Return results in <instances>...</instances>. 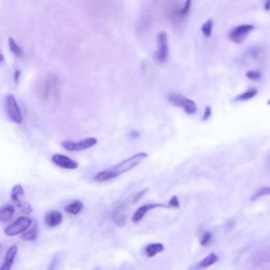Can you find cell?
<instances>
[{
	"label": "cell",
	"mask_w": 270,
	"mask_h": 270,
	"mask_svg": "<svg viewBox=\"0 0 270 270\" xmlns=\"http://www.w3.org/2000/svg\"><path fill=\"white\" fill-rule=\"evenodd\" d=\"M147 157H148V154L146 152H138L136 154H134L128 157V159L124 160L123 162L118 163L117 165H114V166H112L108 169H104L102 171H100L99 173L95 174L94 181L100 182V183L111 181V179H113L119 175L126 173V172L132 170L145 159H147Z\"/></svg>",
	"instance_id": "cell-1"
},
{
	"label": "cell",
	"mask_w": 270,
	"mask_h": 270,
	"mask_svg": "<svg viewBox=\"0 0 270 270\" xmlns=\"http://www.w3.org/2000/svg\"><path fill=\"white\" fill-rule=\"evenodd\" d=\"M38 96L44 107L52 109L57 106L61 100V79L57 74L51 73L41 81Z\"/></svg>",
	"instance_id": "cell-2"
},
{
	"label": "cell",
	"mask_w": 270,
	"mask_h": 270,
	"mask_svg": "<svg viewBox=\"0 0 270 270\" xmlns=\"http://www.w3.org/2000/svg\"><path fill=\"white\" fill-rule=\"evenodd\" d=\"M4 109H5V113L11 122L18 125H20L22 122H24V115H22L19 104L13 94H9L5 97Z\"/></svg>",
	"instance_id": "cell-3"
},
{
	"label": "cell",
	"mask_w": 270,
	"mask_h": 270,
	"mask_svg": "<svg viewBox=\"0 0 270 270\" xmlns=\"http://www.w3.org/2000/svg\"><path fill=\"white\" fill-rule=\"evenodd\" d=\"M167 99H168L169 102H171L172 104H173V106H175L177 108L183 109L188 115H193L198 112V107H197L196 101L190 100V99H187V97H185L183 95H179L176 93H170Z\"/></svg>",
	"instance_id": "cell-4"
},
{
	"label": "cell",
	"mask_w": 270,
	"mask_h": 270,
	"mask_svg": "<svg viewBox=\"0 0 270 270\" xmlns=\"http://www.w3.org/2000/svg\"><path fill=\"white\" fill-rule=\"evenodd\" d=\"M32 219H30L28 216H20L4 229V235L6 236H15L18 235H22L32 226Z\"/></svg>",
	"instance_id": "cell-5"
},
{
	"label": "cell",
	"mask_w": 270,
	"mask_h": 270,
	"mask_svg": "<svg viewBox=\"0 0 270 270\" xmlns=\"http://www.w3.org/2000/svg\"><path fill=\"white\" fill-rule=\"evenodd\" d=\"M11 200L15 204V206L20 209L21 211L27 213H31L33 211L32 206L26 201L25 190L20 184H17L13 187L11 192Z\"/></svg>",
	"instance_id": "cell-6"
},
{
	"label": "cell",
	"mask_w": 270,
	"mask_h": 270,
	"mask_svg": "<svg viewBox=\"0 0 270 270\" xmlns=\"http://www.w3.org/2000/svg\"><path fill=\"white\" fill-rule=\"evenodd\" d=\"M169 55L168 35L166 32H160L157 35V50L155 52V61L160 64L167 62Z\"/></svg>",
	"instance_id": "cell-7"
},
{
	"label": "cell",
	"mask_w": 270,
	"mask_h": 270,
	"mask_svg": "<svg viewBox=\"0 0 270 270\" xmlns=\"http://www.w3.org/2000/svg\"><path fill=\"white\" fill-rule=\"evenodd\" d=\"M97 144V138L95 137H88L85 139H81L79 141H73V140H66L63 141V148L70 152H77V151H84V150L90 149L94 147Z\"/></svg>",
	"instance_id": "cell-8"
},
{
	"label": "cell",
	"mask_w": 270,
	"mask_h": 270,
	"mask_svg": "<svg viewBox=\"0 0 270 270\" xmlns=\"http://www.w3.org/2000/svg\"><path fill=\"white\" fill-rule=\"evenodd\" d=\"M254 29H256V27H254L253 25L237 26L235 29L231 30V31L228 34V37H229V39L232 42L239 44V43H242L245 40L247 35L250 34Z\"/></svg>",
	"instance_id": "cell-9"
},
{
	"label": "cell",
	"mask_w": 270,
	"mask_h": 270,
	"mask_svg": "<svg viewBox=\"0 0 270 270\" xmlns=\"http://www.w3.org/2000/svg\"><path fill=\"white\" fill-rule=\"evenodd\" d=\"M52 162H53V164H55L56 166L67 170H75L78 168V163L76 161H74L71 157L64 154H53L52 155Z\"/></svg>",
	"instance_id": "cell-10"
},
{
	"label": "cell",
	"mask_w": 270,
	"mask_h": 270,
	"mask_svg": "<svg viewBox=\"0 0 270 270\" xmlns=\"http://www.w3.org/2000/svg\"><path fill=\"white\" fill-rule=\"evenodd\" d=\"M160 207H165V208H167L169 206H166L165 204H160V202H148V204H145V205H142L140 206L136 211L134 212L133 216H132V222L133 223H139L142 219H144V216L149 212V211H151V210L153 209H156V208H160Z\"/></svg>",
	"instance_id": "cell-11"
},
{
	"label": "cell",
	"mask_w": 270,
	"mask_h": 270,
	"mask_svg": "<svg viewBox=\"0 0 270 270\" xmlns=\"http://www.w3.org/2000/svg\"><path fill=\"white\" fill-rule=\"evenodd\" d=\"M17 253H18V247L16 245L9 247V249H7L5 252L3 263L1 266H0V270H11L14 264V261L17 257Z\"/></svg>",
	"instance_id": "cell-12"
},
{
	"label": "cell",
	"mask_w": 270,
	"mask_h": 270,
	"mask_svg": "<svg viewBox=\"0 0 270 270\" xmlns=\"http://www.w3.org/2000/svg\"><path fill=\"white\" fill-rule=\"evenodd\" d=\"M63 222V214L57 210H52L44 215V224L50 228H55Z\"/></svg>",
	"instance_id": "cell-13"
},
{
	"label": "cell",
	"mask_w": 270,
	"mask_h": 270,
	"mask_svg": "<svg viewBox=\"0 0 270 270\" xmlns=\"http://www.w3.org/2000/svg\"><path fill=\"white\" fill-rule=\"evenodd\" d=\"M15 214V208L11 204H6L0 207V222L5 223L10 221Z\"/></svg>",
	"instance_id": "cell-14"
},
{
	"label": "cell",
	"mask_w": 270,
	"mask_h": 270,
	"mask_svg": "<svg viewBox=\"0 0 270 270\" xmlns=\"http://www.w3.org/2000/svg\"><path fill=\"white\" fill-rule=\"evenodd\" d=\"M191 3H192V0H186L185 4L182 9H178V10L174 11L173 13H171L172 16H173V18L178 21L181 19H184L186 16H188V14L190 13Z\"/></svg>",
	"instance_id": "cell-15"
},
{
	"label": "cell",
	"mask_w": 270,
	"mask_h": 270,
	"mask_svg": "<svg viewBox=\"0 0 270 270\" xmlns=\"http://www.w3.org/2000/svg\"><path fill=\"white\" fill-rule=\"evenodd\" d=\"M113 221L119 227H123L127 223V216L125 213V206H119L113 213Z\"/></svg>",
	"instance_id": "cell-16"
},
{
	"label": "cell",
	"mask_w": 270,
	"mask_h": 270,
	"mask_svg": "<svg viewBox=\"0 0 270 270\" xmlns=\"http://www.w3.org/2000/svg\"><path fill=\"white\" fill-rule=\"evenodd\" d=\"M165 250V247L162 243H152L147 245L145 248V253L148 258H153Z\"/></svg>",
	"instance_id": "cell-17"
},
{
	"label": "cell",
	"mask_w": 270,
	"mask_h": 270,
	"mask_svg": "<svg viewBox=\"0 0 270 270\" xmlns=\"http://www.w3.org/2000/svg\"><path fill=\"white\" fill-rule=\"evenodd\" d=\"M37 236H38V225H37L36 222H33L32 226L22 234L21 238L27 242H32L34 239H36Z\"/></svg>",
	"instance_id": "cell-18"
},
{
	"label": "cell",
	"mask_w": 270,
	"mask_h": 270,
	"mask_svg": "<svg viewBox=\"0 0 270 270\" xmlns=\"http://www.w3.org/2000/svg\"><path fill=\"white\" fill-rule=\"evenodd\" d=\"M257 95H258V89L249 88L247 89L244 93L237 95L234 100V101H246L252 100L253 97H256Z\"/></svg>",
	"instance_id": "cell-19"
},
{
	"label": "cell",
	"mask_w": 270,
	"mask_h": 270,
	"mask_svg": "<svg viewBox=\"0 0 270 270\" xmlns=\"http://www.w3.org/2000/svg\"><path fill=\"white\" fill-rule=\"evenodd\" d=\"M84 209V204L80 201H74L72 202H70L69 205H67L65 207V211H67L68 213L70 214H73V215H76V214H79L81 210Z\"/></svg>",
	"instance_id": "cell-20"
},
{
	"label": "cell",
	"mask_w": 270,
	"mask_h": 270,
	"mask_svg": "<svg viewBox=\"0 0 270 270\" xmlns=\"http://www.w3.org/2000/svg\"><path fill=\"white\" fill-rule=\"evenodd\" d=\"M217 261H219V257H217L214 252H211L200 262L199 266L200 268H208L210 266L214 265Z\"/></svg>",
	"instance_id": "cell-21"
},
{
	"label": "cell",
	"mask_w": 270,
	"mask_h": 270,
	"mask_svg": "<svg viewBox=\"0 0 270 270\" xmlns=\"http://www.w3.org/2000/svg\"><path fill=\"white\" fill-rule=\"evenodd\" d=\"M7 43H9V47L12 53L17 56V57H22L24 56V51L19 47V44L14 40L13 37H9V40H7Z\"/></svg>",
	"instance_id": "cell-22"
},
{
	"label": "cell",
	"mask_w": 270,
	"mask_h": 270,
	"mask_svg": "<svg viewBox=\"0 0 270 270\" xmlns=\"http://www.w3.org/2000/svg\"><path fill=\"white\" fill-rule=\"evenodd\" d=\"M202 33L204 35L206 38H210L212 35V30H213V20L212 19H208L202 24Z\"/></svg>",
	"instance_id": "cell-23"
},
{
	"label": "cell",
	"mask_w": 270,
	"mask_h": 270,
	"mask_svg": "<svg viewBox=\"0 0 270 270\" xmlns=\"http://www.w3.org/2000/svg\"><path fill=\"white\" fill-rule=\"evenodd\" d=\"M265 196H270V187L269 186H266V187H262V188H260L256 193L253 194V196L251 197V201H256L260 198H263Z\"/></svg>",
	"instance_id": "cell-24"
},
{
	"label": "cell",
	"mask_w": 270,
	"mask_h": 270,
	"mask_svg": "<svg viewBox=\"0 0 270 270\" xmlns=\"http://www.w3.org/2000/svg\"><path fill=\"white\" fill-rule=\"evenodd\" d=\"M58 266H59V257L57 256V254H55V256L51 259L47 270H58Z\"/></svg>",
	"instance_id": "cell-25"
},
{
	"label": "cell",
	"mask_w": 270,
	"mask_h": 270,
	"mask_svg": "<svg viewBox=\"0 0 270 270\" xmlns=\"http://www.w3.org/2000/svg\"><path fill=\"white\" fill-rule=\"evenodd\" d=\"M246 77L247 78H249L250 80H254V81H257V80H260L262 78V74L260 71H248L246 73Z\"/></svg>",
	"instance_id": "cell-26"
},
{
	"label": "cell",
	"mask_w": 270,
	"mask_h": 270,
	"mask_svg": "<svg viewBox=\"0 0 270 270\" xmlns=\"http://www.w3.org/2000/svg\"><path fill=\"white\" fill-rule=\"evenodd\" d=\"M212 241V235L210 234V232H205L204 235H202L200 238V242L202 246H207L210 244V242Z\"/></svg>",
	"instance_id": "cell-27"
},
{
	"label": "cell",
	"mask_w": 270,
	"mask_h": 270,
	"mask_svg": "<svg viewBox=\"0 0 270 270\" xmlns=\"http://www.w3.org/2000/svg\"><path fill=\"white\" fill-rule=\"evenodd\" d=\"M169 207H172V208H179V206H181V204H179V201L177 199L176 196L172 197L169 201Z\"/></svg>",
	"instance_id": "cell-28"
},
{
	"label": "cell",
	"mask_w": 270,
	"mask_h": 270,
	"mask_svg": "<svg viewBox=\"0 0 270 270\" xmlns=\"http://www.w3.org/2000/svg\"><path fill=\"white\" fill-rule=\"evenodd\" d=\"M211 113H212V111H211V107H209L207 106L205 108V112H204V115H202V121H208V119L210 118V116H211Z\"/></svg>",
	"instance_id": "cell-29"
},
{
	"label": "cell",
	"mask_w": 270,
	"mask_h": 270,
	"mask_svg": "<svg viewBox=\"0 0 270 270\" xmlns=\"http://www.w3.org/2000/svg\"><path fill=\"white\" fill-rule=\"evenodd\" d=\"M148 190L147 189H144V190H142V191H140V192H138V193H136V194H135V196L133 197V200H132V202H133V204H135V202H138L142 197H144L145 196V193L147 192Z\"/></svg>",
	"instance_id": "cell-30"
},
{
	"label": "cell",
	"mask_w": 270,
	"mask_h": 270,
	"mask_svg": "<svg viewBox=\"0 0 270 270\" xmlns=\"http://www.w3.org/2000/svg\"><path fill=\"white\" fill-rule=\"evenodd\" d=\"M20 70H16L14 72V81H15V84H17V82L19 81V78H20Z\"/></svg>",
	"instance_id": "cell-31"
},
{
	"label": "cell",
	"mask_w": 270,
	"mask_h": 270,
	"mask_svg": "<svg viewBox=\"0 0 270 270\" xmlns=\"http://www.w3.org/2000/svg\"><path fill=\"white\" fill-rule=\"evenodd\" d=\"M264 9L266 11H270V0H265V1H264Z\"/></svg>",
	"instance_id": "cell-32"
},
{
	"label": "cell",
	"mask_w": 270,
	"mask_h": 270,
	"mask_svg": "<svg viewBox=\"0 0 270 270\" xmlns=\"http://www.w3.org/2000/svg\"><path fill=\"white\" fill-rule=\"evenodd\" d=\"M130 135H131V137L136 138V137H138V136H139V133H138L137 131H132Z\"/></svg>",
	"instance_id": "cell-33"
},
{
	"label": "cell",
	"mask_w": 270,
	"mask_h": 270,
	"mask_svg": "<svg viewBox=\"0 0 270 270\" xmlns=\"http://www.w3.org/2000/svg\"><path fill=\"white\" fill-rule=\"evenodd\" d=\"M4 62V56L3 54L1 53V52H0V64H2Z\"/></svg>",
	"instance_id": "cell-34"
},
{
	"label": "cell",
	"mask_w": 270,
	"mask_h": 270,
	"mask_svg": "<svg viewBox=\"0 0 270 270\" xmlns=\"http://www.w3.org/2000/svg\"><path fill=\"white\" fill-rule=\"evenodd\" d=\"M268 165H269V167H270V154L268 156Z\"/></svg>",
	"instance_id": "cell-35"
},
{
	"label": "cell",
	"mask_w": 270,
	"mask_h": 270,
	"mask_svg": "<svg viewBox=\"0 0 270 270\" xmlns=\"http://www.w3.org/2000/svg\"><path fill=\"white\" fill-rule=\"evenodd\" d=\"M267 103H268V104H269V106H270V100H269V101H267Z\"/></svg>",
	"instance_id": "cell-36"
},
{
	"label": "cell",
	"mask_w": 270,
	"mask_h": 270,
	"mask_svg": "<svg viewBox=\"0 0 270 270\" xmlns=\"http://www.w3.org/2000/svg\"><path fill=\"white\" fill-rule=\"evenodd\" d=\"M94 270H100V269H94Z\"/></svg>",
	"instance_id": "cell-37"
}]
</instances>
